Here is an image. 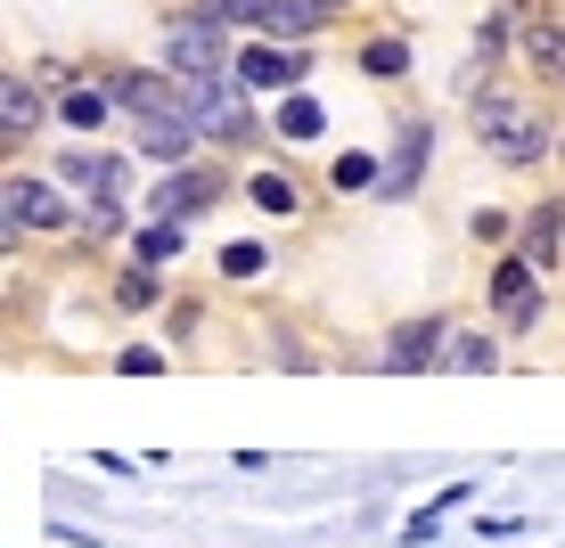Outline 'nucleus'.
Instances as JSON below:
<instances>
[{
    "mask_svg": "<svg viewBox=\"0 0 565 548\" xmlns=\"http://www.w3.org/2000/svg\"><path fill=\"white\" fill-rule=\"evenodd\" d=\"M476 131H483V148H492L500 164H541V155H550V123H541V107L509 99V90H483V99H476Z\"/></svg>",
    "mask_w": 565,
    "mask_h": 548,
    "instance_id": "nucleus-1",
    "label": "nucleus"
},
{
    "mask_svg": "<svg viewBox=\"0 0 565 548\" xmlns=\"http://www.w3.org/2000/svg\"><path fill=\"white\" fill-rule=\"evenodd\" d=\"M164 66L181 74V83H222V74H238V57H230L222 25H205V17H181L164 42Z\"/></svg>",
    "mask_w": 565,
    "mask_h": 548,
    "instance_id": "nucleus-2",
    "label": "nucleus"
},
{
    "mask_svg": "<svg viewBox=\"0 0 565 548\" xmlns=\"http://www.w3.org/2000/svg\"><path fill=\"white\" fill-rule=\"evenodd\" d=\"M0 213H9V229H66L83 205H66L50 181H25V172H9V197H0Z\"/></svg>",
    "mask_w": 565,
    "mask_h": 548,
    "instance_id": "nucleus-3",
    "label": "nucleus"
},
{
    "mask_svg": "<svg viewBox=\"0 0 565 548\" xmlns=\"http://www.w3.org/2000/svg\"><path fill=\"white\" fill-rule=\"evenodd\" d=\"M131 140H140V155H156V164H189V148H198L205 131H198L189 107H164V115H131Z\"/></svg>",
    "mask_w": 565,
    "mask_h": 548,
    "instance_id": "nucleus-4",
    "label": "nucleus"
},
{
    "mask_svg": "<svg viewBox=\"0 0 565 548\" xmlns=\"http://www.w3.org/2000/svg\"><path fill=\"white\" fill-rule=\"evenodd\" d=\"M533 270H541V262H524V254H509V262L492 270V303H500V327H516V336L541 320V287H533Z\"/></svg>",
    "mask_w": 565,
    "mask_h": 548,
    "instance_id": "nucleus-5",
    "label": "nucleus"
},
{
    "mask_svg": "<svg viewBox=\"0 0 565 548\" xmlns=\"http://www.w3.org/2000/svg\"><path fill=\"white\" fill-rule=\"evenodd\" d=\"M222 172H172L164 189L148 197V222H189V213H205V205H222Z\"/></svg>",
    "mask_w": 565,
    "mask_h": 548,
    "instance_id": "nucleus-6",
    "label": "nucleus"
},
{
    "mask_svg": "<svg viewBox=\"0 0 565 548\" xmlns=\"http://www.w3.org/2000/svg\"><path fill=\"white\" fill-rule=\"evenodd\" d=\"M476 483H483V475H459V483H443L435 499H418L411 516H402V548H435V533H443V524L459 516L467 499H476Z\"/></svg>",
    "mask_w": 565,
    "mask_h": 548,
    "instance_id": "nucleus-7",
    "label": "nucleus"
},
{
    "mask_svg": "<svg viewBox=\"0 0 565 548\" xmlns=\"http://www.w3.org/2000/svg\"><path fill=\"white\" fill-rule=\"evenodd\" d=\"M57 172H66L90 205H124V181H131V172L115 164V155H99V148H66V155H57Z\"/></svg>",
    "mask_w": 565,
    "mask_h": 548,
    "instance_id": "nucleus-8",
    "label": "nucleus"
},
{
    "mask_svg": "<svg viewBox=\"0 0 565 548\" xmlns=\"http://www.w3.org/2000/svg\"><path fill=\"white\" fill-rule=\"evenodd\" d=\"M238 83L246 90H296L303 83V50H270V42L238 50Z\"/></svg>",
    "mask_w": 565,
    "mask_h": 548,
    "instance_id": "nucleus-9",
    "label": "nucleus"
},
{
    "mask_svg": "<svg viewBox=\"0 0 565 548\" xmlns=\"http://www.w3.org/2000/svg\"><path fill=\"white\" fill-rule=\"evenodd\" d=\"M443 344H451V327L443 320H411V327H394V344H385V368H443Z\"/></svg>",
    "mask_w": 565,
    "mask_h": 548,
    "instance_id": "nucleus-10",
    "label": "nucleus"
},
{
    "mask_svg": "<svg viewBox=\"0 0 565 548\" xmlns=\"http://www.w3.org/2000/svg\"><path fill=\"white\" fill-rule=\"evenodd\" d=\"M426 148H435V131H426V123H402V140H394V164H385L377 197H411V189H418V172H426Z\"/></svg>",
    "mask_w": 565,
    "mask_h": 548,
    "instance_id": "nucleus-11",
    "label": "nucleus"
},
{
    "mask_svg": "<svg viewBox=\"0 0 565 548\" xmlns=\"http://www.w3.org/2000/svg\"><path fill=\"white\" fill-rule=\"evenodd\" d=\"M42 90H33V83H17V74H9V83H0V140H33V131H42Z\"/></svg>",
    "mask_w": 565,
    "mask_h": 548,
    "instance_id": "nucleus-12",
    "label": "nucleus"
},
{
    "mask_svg": "<svg viewBox=\"0 0 565 548\" xmlns=\"http://www.w3.org/2000/svg\"><path fill=\"white\" fill-rule=\"evenodd\" d=\"M557 254H565V197H550V205L533 213V222H524V262H541V270H550Z\"/></svg>",
    "mask_w": 565,
    "mask_h": 548,
    "instance_id": "nucleus-13",
    "label": "nucleus"
},
{
    "mask_svg": "<svg viewBox=\"0 0 565 548\" xmlns=\"http://www.w3.org/2000/svg\"><path fill=\"white\" fill-rule=\"evenodd\" d=\"M443 368H451V377H483V368H500V344L476 336V327H459V336L443 344Z\"/></svg>",
    "mask_w": 565,
    "mask_h": 548,
    "instance_id": "nucleus-14",
    "label": "nucleus"
},
{
    "mask_svg": "<svg viewBox=\"0 0 565 548\" xmlns=\"http://www.w3.org/2000/svg\"><path fill=\"white\" fill-rule=\"evenodd\" d=\"M320 131H328L320 99L311 90H279V140H320Z\"/></svg>",
    "mask_w": 565,
    "mask_h": 548,
    "instance_id": "nucleus-15",
    "label": "nucleus"
},
{
    "mask_svg": "<svg viewBox=\"0 0 565 548\" xmlns=\"http://www.w3.org/2000/svg\"><path fill=\"white\" fill-rule=\"evenodd\" d=\"M263 33L270 42H303V33H320V9H311V0H270Z\"/></svg>",
    "mask_w": 565,
    "mask_h": 548,
    "instance_id": "nucleus-16",
    "label": "nucleus"
},
{
    "mask_svg": "<svg viewBox=\"0 0 565 548\" xmlns=\"http://www.w3.org/2000/svg\"><path fill=\"white\" fill-rule=\"evenodd\" d=\"M131 254H140V270L172 262V254H181V222H140L131 229Z\"/></svg>",
    "mask_w": 565,
    "mask_h": 548,
    "instance_id": "nucleus-17",
    "label": "nucleus"
},
{
    "mask_svg": "<svg viewBox=\"0 0 565 548\" xmlns=\"http://www.w3.org/2000/svg\"><path fill=\"white\" fill-rule=\"evenodd\" d=\"M107 107H115L107 90H66V99H57V115H66L74 131H99V123H107Z\"/></svg>",
    "mask_w": 565,
    "mask_h": 548,
    "instance_id": "nucleus-18",
    "label": "nucleus"
},
{
    "mask_svg": "<svg viewBox=\"0 0 565 548\" xmlns=\"http://www.w3.org/2000/svg\"><path fill=\"white\" fill-rule=\"evenodd\" d=\"M328 181H337V189H377L385 164H377V155H337V164H328Z\"/></svg>",
    "mask_w": 565,
    "mask_h": 548,
    "instance_id": "nucleus-19",
    "label": "nucleus"
},
{
    "mask_svg": "<svg viewBox=\"0 0 565 548\" xmlns=\"http://www.w3.org/2000/svg\"><path fill=\"white\" fill-rule=\"evenodd\" d=\"M361 66L377 74V83H394V74H411V42H369V50H361Z\"/></svg>",
    "mask_w": 565,
    "mask_h": 548,
    "instance_id": "nucleus-20",
    "label": "nucleus"
},
{
    "mask_svg": "<svg viewBox=\"0 0 565 548\" xmlns=\"http://www.w3.org/2000/svg\"><path fill=\"white\" fill-rule=\"evenodd\" d=\"M255 205H263V213H296L303 197H296V181H287V172H255Z\"/></svg>",
    "mask_w": 565,
    "mask_h": 548,
    "instance_id": "nucleus-21",
    "label": "nucleus"
},
{
    "mask_svg": "<svg viewBox=\"0 0 565 548\" xmlns=\"http://www.w3.org/2000/svg\"><path fill=\"white\" fill-rule=\"evenodd\" d=\"M524 57H533V66H550V74H565V33H557V25H533V33H524Z\"/></svg>",
    "mask_w": 565,
    "mask_h": 548,
    "instance_id": "nucleus-22",
    "label": "nucleus"
},
{
    "mask_svg": "<svg viewBox=\"0 0 565 548\" xmlns=\"http://www.w3.org/2000/svg\"><path fill=\"white\" fill-rule=\"evenodd\" d=\"M115 303H124V311H148V303H164V279H156V270H131V279L115 287Z\"/></svg>",
    "mask_w": 565,
    "mask_h": 548,
    "instance_id": "nucleus-23",
    "label": "nucleus"
},
{
    "mask_svg": "<svg viewBox=\"0 0 565 548\" xmlns=\"http://www.w3.org/2000/svg\"><path fill=\"white\" fill-rule=\"evenodd\" d=\"M115 368H124V377H156L164 352H156V344H124V352H115Z\"/></svg>",
    "mask_w": 565,
    "mask_h": 548,
    "instance_id": "nucleus-24",
    "label": "nucleus"
},
{
    "mask_svg": "<svg viewBox=\"0 0 565 548\" xmlns=\"http://www.w3.org/2000/svg\"><path fill=\"white\" fill-rule=\"evenodd\" d=\"M263 262H270V254H263V246H230V254H222V270H230V279H255V270H263Z\"/></svg>",
    "mask_w": 565,
    "mask_h": 548,
    "instance_id": "nucleus-25",
    "label": "nucleus"
},
{
    "mask_svg": "<svg viewBox=\"0 0 565 548\" xmlns=\"http://www.w3.org/2000/svg\"><path fill=\"white\" fill-rule=\"evenodd\" d=\"M83 229L90 238H115V229H124V205H83Z\"/></svg>",
    "mask_w": 565,
    "mask_h": 548,
    "instance_id": "nucleus-26",
    "label": "nucleus"
},
{
    "mask_svg": "<svg viewBox=\"0 0 565 548\" xmlns=\"http://www.w3.org/2000/svg\"><path fill=\"white\" fill-rule=\"evenodd\" d=\"M311 9H320V17H337V9H344V0H311Z\"/></svg>",
    "mask_w": 565,
    "mask_h": 548,
    "instance_id": "nucleus-27",
    "label": "nucleus"
}]
</instances>
